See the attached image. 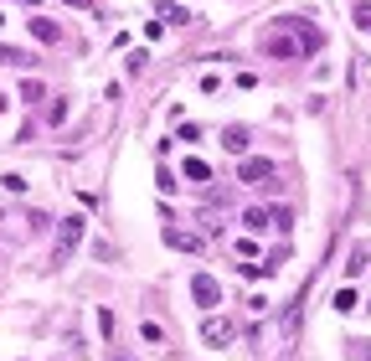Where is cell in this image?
<instances>
[{"label": "cell", "mask_w": 371, "mask_h": 361, "mask_svg": "<svg viewBox=\"0 0 371 361\" xmlns=\"http://www.w3.org/2000/svg\"><path fill=\"white\" fill-rule=\"evenodd\" d=\"M83 233H88V217H62V227H57V243H52V263H68L73 253H77V243H83Z\"/></svg>", "instance_id": "1"}, {"label": "cell", "mask_w": 371, "mask_h": 361, "mask_svg": "<svg viewBox=\"0 0 371 361\" xmlns=\"http://www.w3.org/2000/svg\"><path fill=\"white\" fill-rule=\"evenodd\" d=\"M278 26H284V31H294L299 57H304V52H320V47H325V31H320L315 21H304V16H278Z\"/></svg>", "instance_id": "2"}, {"label": "cell", "mask_w": 371, "mask_h": 361, "mask_svg": "<svg viewBox=\"0 0 371 361\" xmlns=\"http://www.w3.org/2000/svg\"><path fill=\"white\" fill-rule=\"evenodd\" d=\"M237 176H243L248 186H258V191H273V160H258V155H248Z\"/></svg>", "instance_id": "3"}, {"label": "cell", "mask_w": 371, "mask_h": 361, "mask_svg": "<svg viewBox=\"0 0 371 361\" xmlns=\"http://www.w3.org/2000/svg\"><path fill=\"white\" fill-rule=\"evenodd\" d=\"M191 300L202 304V310H211V304H222V284H217L211 274H196V279H191Z\"/></svg>", "instance_id": "4"}, {"label": "cell", "mask_w": 371, "mask_h": 361, "mask_svg": "<svg viewBox=\"0 0 371 361\" xmlns=\"http://www.w3.org/2000/svg\"><path fill=\"white\" fill-rule=\"evenodd\" d=\"M232 336H237V325H232V320H227V315H222V320H217V315H211V320H206V325H202V341H206V346H227Z\"/></svg>", "instance_id": "5"}, {"label": "cell", "mask_w": 371, "mask_h": 361, "mask_svg": "<svg viewBox=\"0 0 371 361\" xmlns=\"http://www.w3.org/2000/svg\"><path fill=\"white\" fill-rule=\"evenodd\" d=\"M31 36H36V42H47V47H57V21H52V16H31Z\"/></svg>", "instance_id": "6"}, {"label": "cell", "mask_w": 371, "mask_h": 361, "mask_svg": "<svg viewBox=\"0 0 371 361\" xmlns=\"http://www.w3.org/2000/svg\"><path fill=\"white\" fill-rule=\"evenodd\" d=\"M155 16H160V26H186V21H191V10H186L181 0H165V6L155 10Z\"/></svg>", "instance_id": "7"}, {"label": "cell", "mask_w": 371, "mask_h": 361, "mask_svg": "<svg viewBox=\"0 0 371 361\" xmlns=\"http://www.w3.org/2000/svg\"><path fill=\"white\" fill-rule=\"evenodd\" d=\"M263 52H268V57H299V42H289V36H268V42H263Z\"/></svg>", "instance_id": "8"}, {"label": "cell", "mask_w": 371, "mask_h": 361, "mask_svg": "<svg viewBox=\"0 0 371 361\" xmlns=\"http://www.w3.org/2000/svg\"><path fill=\"white\" fill-rule=\"evenodd\" d=\"M346 361H371V336H346Z\"/></svg>", "instance_id": "9"}, {"label": "cell", "mask_w": 371, "mask_h": 361, "mask_svg": "<svg viewBox=\"0 0 371 361\" xmlns=\"http://www.w3.org/2000/svg\"><path fill=\"white\" fill-rule=\"evenodd\" d=\"M139 341L144 346H165V325L160 320H139Z\"/></svg>", "instance_id": "10"}, {"label": "cell", "mask_w": 371, "mask_h": 361, "mask_svg": "<svg viewBox=\"0 0 371 361\" xmlns=\"http://www.w3.org/2000/svg\"><path fill=\"white\" fill-rule=\"evenodd\" d=\"M165 243H170V248H181V253H196V248H202V237H191V233H176V227H170V233H165Z\"/></svg>", "instance_id": "11"}, {"label": "cell", "mask_w": 371, "mask_h": 361, "mask_svg": "<svg viewBox=\"0 0 371 361\" xmlns=\"http://www.w3.org/2000/svg\"><path fill=\"white\" fill-rule=\"evenodd\" d=\"M222 145H227L232 155H243V150H248V129H243V124H232L227 135H222Z\"/></svg>", "instance_id": "12"}, {"label": "cell", "mask_w": 371, "mask_h": 361, "mask_svg": "<svg viewBox=\"0 0 371 361\" xmlns=\"http://www.w3.org/2000/svg\"><path fill=\"white\" fill-rule=\"evenodd\" d=\"M0 62H10V68H31V52H21V47H0Z\"/></svg>", "instance_id": "13"}, {"label": "cell", "mask_w": 371, "mask_h": 361, "mask_svg": "<svg viewBox=\"0 0 371 361\" xmlns=\"http://www.w3.org/2000/svg\"><path fill=\"white\" fill-rule=\"evenodd\" d=\"M181 170H186V181H211V165H206V160H196V155L186 160Z\"/></svg>", "instance_id": "14"}, {"label": "cell", "mask_w": 371, "mask_h": 361, "mask_svg": "<svg viewBox=\"0 0 371 361\" xmlns=\"http://www.w3.org/2000/svg\"><path fill=\"white\" fill-rule=\"evenodd\" d=\"M243 227H253V233H263V227H268V212H263V207H248V212H243Z\"/></svg>", "instance_id": "15"}, {"label": "cell", "mask_w": 371, "mask_h": 361, "mask_svg": "<svg viewBox=\"0 0 371 361\" xmlns=\"http://www.w3.org/2000/svg\"><path fill=\"white\" fill-rule=\"evenodd\" d=\"M356 304H361V300H356V289H335V310H340V315H351Z\"/></svg>", "instance_id": "16"}, {"label": "cell", "mask_w": 371, "mask_h": 361, "mask_svg": "<svg viewBox=\"0 0 371 361\" xmlns=\"http://www.w3.org/2000/svg\"><path fill=\"white\" fill-rule=\"evenodd\" d=\"M98 330H103V341H114V310L109 304H98Z\"/></svg>", "instance_id": "17"}, {"label": "cell", "mask_w": 371, "mask_h": 361, "mask_svg": "<svg viewBox=\"0 0 371 361\" xmlns=\"http://www.w3.org/2000/svg\"><path fill=\"white\" fill-rule=\"evenodd\" d=\"M0 186H6L10 196H21V191H26V176H16V170H10V176H0Z\"/></svg>", "instance_id": "18"}, {"label": "cell", "mask_w": 371, "mask_h": 361, "mask_svg": "<svg viewBox=\"0 0 371 361\" xmlns=\"http://www.w3.org/2000/svg\"><path fill=\"white\" fill-rule=\"evenodd\" d=\"M361 269H366V248H356V253H351V263H346V279H356Z\"/></svg>", "instance_id": "19"}, {"label": "cell", "mask_w": 371, "mask_h": 361, "mask_svg": "<svg viewBox=\"0 0 371 361\" xmlns=\"http://www.w3.org/2000/svg\"><path fill=\"white\" fill-rule=\"evenodd\" d=\"M356 26H361V31L371 36V6H356Z\"/></svg>", "instance_id": "20"}, {"label": "cell", "mask_w": 371, "mask_h": 361, "mask_svg": "<svg viewBox=\"0 0 371 361\" xmlns=\"http://www.w3.org/2000/svg\"><path fill=\"white\" fill-rule=\"evenodd\" d=\"M62 6H77V10H98V0H62Z\"/></svg>", "instance_id": "21"}, {"label": "cell", "mask_w": 371, "mask_h": 361, "mask_svg": "<svg viewBox=\"0 0 371 361\" xmlns=\"http://www.w3.org/2000/svg\"><path fill=\"white\" fill-rule=\"evenodd\" d=\"M0 109H6V98H0Z\"/></svg>", "instance_id": "22"}, {"label": "cell", "mask_w": 371, "mask_h": 361, "mask_svg": "<svg viewBox=\"0 0 371 361\" xmlns=\"http://www.w3.org/2000/svg\"><path fill=\"white\" fill-rule=\"evenodd\" d=\"M0 26H6V16H0Z\"/></svg>", "instance_id": "23"}]
</instances>
